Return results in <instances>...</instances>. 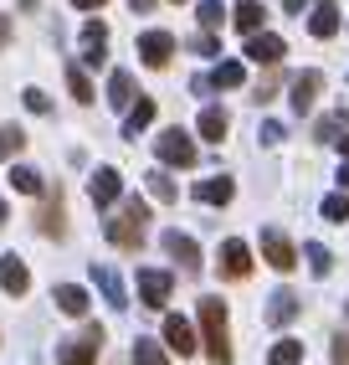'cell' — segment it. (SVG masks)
<instances>
[{"instance_id": "obj_1", "label": "cell", "mask_w": 349, "mask_h": 365, "mask_svg": "<svg viewBox=\"0 0 349 365\" xmlns=\"http://www.w3.org/2000/svg\"><path fill=\"white\" fill-rule=\"evenodd\" d=\"M103 232H108V242H113L118 252H139V247H144V232H149V206H144L139 196H129L118 216H108Z\"/></svg>"}, {"instance_id": "obj_2", "label": "cell", "mask_w": 349, "mask_h": 365, "mask_svg": "<svg viewBox=\"0 0 349 365\" xmlns=\"http://www.w3.org/2000/svg\"><path fill=\"white\" fill-rule=\"evenodd\" d=\"M201 339L211 365H231V334H226V304L221 299H201Z\"/></svg>"}, {"instance_id": "obj_3", "label": "cell", "mask_w": 349, "mask_h": 365, "mask_svg": "<svg viewBox=\"0 0 349 365\" xmlns=\"http://www.w3.org/2000/svg\"><path fill=\"white\" fill-rule=\"evenodd\" d=\"M103 324H88L78 339H67V345H57V365H98V350H103Z\"/></svg>"}, {"instance_id": "obj_4", "label": "cell", "mask_w": 349, "mask_h": 365, "mask_svg": "<svg viewBox=\"0 0 349 365\" xmlns=\"http://www.w3.org/2000/svg\"><path fill=\"white\" fill-rule=\"evenodd\" d=\"M155 155H160L165 165H180V170H190L195 160H201V150H195V139H190L185 129H165V134L155 139Z\"/></svg>"}, {"instance_id": "obj_5", "label": "cell", "mask_w": 349, "mask_h": 365, "mask_svg": "<svg viewBox=\"0 0 349 365\" xmlns=\"http://www.w3.org/2000/svg\"><path fill=\"white\" fill-rule=\"evenodd\" d=\"M221 278H231V283H241L246 273H252V247H246V242L241 237H226V242H221Z\"/></svg>"}, {"instance_id": "obj_6", "label": "cell", "mask_w": 349, "mask_h": 365, "mask_svg": "<svg viewBox=\"0 0 349 365\" xmlns=\"http://www.w3.org/2000/svg\"><path fill=\"white\" fill-rule=\"evenodd\" d=\"M262 262H267V267H278V273H293V267H298L293 242H288L278 227H267V232H262Z\"/></svg>"}, {"instance_id": "obj_7", "label": "cell", "mask_w": 349, "mask_h": 365, "mask_svg": "<svg viewBox=\"0 0 349 365\" xmlns=\"http://www.w3.org/2000/svg\"><path fill=\"white\" fill-rule=\"evenodd\" d=\"M170 288H174L170 273H160V267H139V304L165 309V304H170Z\"/></svg>"}, {"instance_id": "obj_8", "label": "cell", "mask_w": 349, "mask_h": 365, "mask_svg": "<svg viewBox=\"0 0 349 365\" xmlns=\"http://www.w3.org/2000/svg\"><path fill=\"white\" fill-rule=\"evenodd\" d=\"M160 242H165V252L180 262V273H201V247H195V237H185V232H165Z\"/></svg>"}, {"instance_id": "obj_9", "label": "cell", "mask_w": 349, "mask_h": 365, "mask_svg": "<svg viewBox=\"0 0 349 365\" xmlns=\"http://www.w3.org/2000/svg\"><path fill=\"white\" fill-rule=\"evenodd\" d=\"M170 57H174V36L170 31H144L139 36V62L144 67H170Z\"/></svg>"}, {"instance_id": "obj_10", "label": "cell", "mask_w": 349, "mask_h": 365, "mask_svg": "<svg viewBox=\"0 0 349 365\" xmlns=\"http://www.w3.org/2000/svg\"><path fill=\"white\" fill-rule=\"evenodd\" d=\"M283 52H288V41H283V36H272V31H252V36H246V57L262 62V67H278Z\"/></svg>"}, {"instance_id": "obj_11", "label": "cell", "mask_w": 349, "mask_h": 365, "mask_svg": "<svg viewBox=\"0 0 349 365\" xmlns=\"http://www.w3.org/2000/svg\"><path fill=\"white\" fill-rule=\"evenodd\" d=\"M88 196H93V206H113V201L123 196V175H118L113 165H103V170L88 180Z\"/></svg>"}, {"instance_id": "obj_12", "label": "cell", "mask_w": 349, "mask_h": 365, "mask_svg": "<svg viewBox=\"0 0 349 365\" xmlns=\"http://www.w3.org/2000/svg\"><path fill=\"white\" fill-rule=\"evenodd\" d=\"M165 345L174 350V355H195V329H190V319H180V314H165Z\"/></svg>"}, {"instance_id": "obj_13", "label": "cell", "mask_w": 349, "mask_h": 365, "mask_svg": "<svg viewBox=\"0 0 349 365\" xmlns=\"http://www.w3.org/2000/svg\"><path fill=\"white\" fill-rule=\"evenodd\" d=\"M78 46H83V62H103L108 57V26H103V21H88V26L78 31Z\"/></svg>"}, {"instance_id": "obj_14", "label": "cell", "mask_w": 349, "mask_h": 365, "mask_svg": "<svg viewBox=\"0 0 349 365\" xmlns=\"http://www.w3.org/2000/svg\"><path fill=\"white\" fill-rule=\"evenodd\" d=\"M0 288H6L11 299H21V294L31 288V273H26V262H21L16 252H6V257H0Z\"/></svg>"}, {"instance_id": "obj_15", "label": "cell", "mask_w": 349, "mask_h": 365, "mask_svg": "<svg viewBox=\"0 0 349 365\" xmlns=\"http://www.w3.org/2000/svg\"><path fill=\"white\" fill-rule=\"evenodd\" d=\"M318 88H323V72H298L293 78V113H308L313 103H318Z\"/></svg>"}, {"instance_id": "obj_16", "label": "cell", "mask_w": 349, "mask_h": 365, "mask_svg": "<svg viewBox=\"0 0 349 365\" xmlns=\"http://www.w3.org/2000/svg\"><path fill=\"white\" fill-rule=\"evenodd\" d=\"M93 283L103 288L108 309H129V288H123V278L113 273V267H98V262H93Z\"/></svg>"}, {"instance_id": "obj_17", "label": "cell", "mask_w": 349, "mask_h": 365, "mask_svg": "<svg viewBox=\"0 0 349 365\" xmlns=\"http://www.w3.org/2000/svg\"><path fill=\"white\" fill-rule=\"evenodd\" d=\"M231 196H236V180L231 175H211V180L195 185V201H206V206H226Z\"/></svg>"}, {"instance_id": "obj_18", "label": "cell", "mask_w": 349, "mask_h": 365, "mask_svg": "<svg viewBox=\"0 0 349 365\" xmlns=\"http://www.w3.org/2000/svg\"><path fill=\"white\" fill-rule=\"evenodd\" d=\"M57 309L67 314V319H88V288H78V283H57Z\"/></svg>"}, {"instance_id": "obj_19", "label": "cell", "mask_w": 349, "mask_h": 365, "mask_svg": "<svg viewBox=\"0 0 349 365\" xmlns=\"http://www.w3.org/2000/svg\"><path fill=\"white\" fill-rule=\"evenodd\" d=\"M298 309H303V299H298L293 288H278V294H272V304H267V324H293Z\"/></svg>"}, {"instance_id": "obj_20", "label": "cell", "mask_w": 349, "mask_h": 365, "mask_svg": "<svg viewBox=\"0 0 349 365\" xmlns=\"http://www.w3.org/2000/svg\"><path fill=\"white\" fill-rule=\"evenodd\" d=\"M41 237H62L67 222H62V190H46V206H41V222H36Z\"/></svg>"}, {"instance_id": "obj_21", "label": "cell", "mask_w": 349, "mask_h": 365, "mask_svg": "<svg viewBox=\"0 0 349 365\" xmlns=\"http://www.w3.org/2000/svg\"><path fill=\"white\" fill-rule=\"evenodd\" d=\"M149 124H155V98H139V103H129V124H123V134H129V139H139Z\"/></svg>"}, {"instance_id": "obj_22", "label": "cell", "mask_w": 349, "mask_h": 365, "mask_svg": "<svg viewBox=\"0 0 349 365\" xmlns=\"http://www.w3.org/2000/svg\"><path fill=\"white\" fill-rule=\"evenodd\" d=\"M226 124H231V118H226V108H201V139H211V144H221V139H226Z\"/></svg>"}, {"instance_id": "obj_23", "label": "cell", "mask_w": 349, "mask_h": 365, "mask_svg": "<svg viewBox=\"0 0 349 365\" xmlns=\"http://www.w3.org/2000/svg\"><path fill=\"white\" fill-rule=\"evenodd\" d=\"M11 185H16V190H26V196H46L41 170H31V165H11Z\"/></svg>"}, {"instance_id": "obj_24", "label": "cell", "mask_w": 349, "mask_h": 365, "mask_svg": "<svg viewBox=\"0 0 349 365\" xmlns=\"http://www.w3.org/2000/svg\"><path fill=\"white\" fill-rule=\"evenodd\" d=\"M262 21H267V11H262V0H236V26L252 36V31H262Z\"/></svg>"}, {"instance_id": "obj_25", "label": "cell", "mask_w": 349, "mask_h": 365, "mask_svg": "<svg viewBox=\"0 0 349 365\" xmlns=\"http://www.w3.org/2000/svg\"><path fill=\"white\" fill-rule=\"evenodd\" d=\"M21 150H26V129H21V124H0V165L16 160Z\"/></svg>"}, {"instance_id": "obj_26", "label": "cell", "mask_w": 349, "mask_h": 365, "mask_svg": "<svg viewBox=\"0 0 349 365\" xmlns=\"http://www.w3.org/2000/svg\"><path fill=\"white\" fill-rule=\"evenodd\" d=\"M308 31H313V36H318V41H329V36H334V31H339V11H334V6H329V0H323V6H318V11H313V21H308Z\"/></svg>"}, {"instance_id": "obj_27", "label": "cell", "mask_w": 349, "mask_h": 365, "mask_svg": "<svg viewBox=\"0 0 349 365\" xmlns=\"http://www.w3.org/2000/svg\"><path fill=\"white\" fill-rule=\"evenodd\" d=\"M108 103H113V108H129V103H134V78H129L123 67L108 78Z\"/></svg>"}, {"instance_id": "obj_28", "label": "cell", "mask_w": 349, "mask_h": 365, "mask_svg": "<svg viewBox=\"0 0 349 365\" xmlns=\"http://www.w3.org/2000/svg\"><path fill=\"white\" fill-rule=\"evenodd\" d=\"M298 360H303V339H278L267 350V365H298Z\"/></svg>"}, {"instance_id": "obj_29", "label": "cell", "mask_w": 349, "mask_h": 365, "mask_svg": "<svg viewBox=\"0 0 349 365\" xmlns=\"http://www.w3.org/2000/svg\"><path fill=\"white\" fill-rule=\"evenodd\" d=\"M134 365H170V355L160 350V339H134Z\"/></svg>"}, {"instance_id": "obj_30", "label": "cell", "mask_w": 349, "mask_h": 365, "mask_svg": "<svg viewBox=\"0 0 349 365\" xmlns=\"http://www.w3.org/2000/svg\"><path fill=\"white\" fill-rule=\"evenodd\" d=\"M144 185H149V196H155V201H174V196H180V190H174V180L165 175V170H149Z\"/></svg>"}, {"instance_id": "obj_31", "label": "cell", "mask_w": 349, "mask_h": 365, "mask_svg": "<svg viewBox=\"0 0 349 365\" xmlns=\"http://www.w3.org/2000/svg\"><path fill=\"white\" fill-rule=\"evenodd\" d=\"M67 88H72V98H78V103H93V83H88V72L78 62H67Z\"/></svg>"}, {"instance_id": "obj_32", "label": "cell", "mask_w": 349, "mask_h": 365, "mask_svg": "<svg viewBox=\"0 0 349 365\" xmlns=\"http://www.w3.org/2000/svg\"><path fill=\"white\" fill-rule=\"evenodd\" d=\"M308 267H313L318 278H329V273H334V252L323 247V242H308Z\"/></svg>"}, {"instance_id": "obj_33", "label": "cell", "mask_w": 349, "mask_h": 365, "mask_svg": "<svg viewBox=\"0 0 349 365\" xmlns=\"http://www.w3.org/2000/svg\"><path fill=\"white\" fill-rule=\"evenodd\" d=\"M195 16H201L206 31H216L221 21H226V6H221V0H201V6H195Z\"/></svg>"}, {"instance_id": "obj_34", "label": "cell", "mask_w": 349, "mask_h": 365, "mask_svg": "<svg viewBox=\"0 0 349 365\" xmlns=\"http://www.w3.org/2000/svg\"><path fill=\"white\" fill-rule=\"evenodd\" d=\"M241 78H246V67H241V62H221L211 83H216V88H241Z\"/></svg>"}, {"instance_id": "obj_35", "label": "cell", "mask_w": 349, "mask_h": 365, "mask_svg": "<svg viewBox=\"0 0 349 365\" xmlns=\"http://www.w3.org/2000/svg\"><path fill=\"white\" fill-rule=\"evenodd\" d=\"M323 216H329V222H349V196H329L323 201Z\"/></svg>"}, {"instance_id": "obj_36", "label": "cell", "mask_w": 349, "mask_h": 365, "mask_svg": "<svg viewBox=\"0 0 349 365\" xmlns=\"http://www.w3.org/2000/svg\"><path fill=\"white\" fill-rule=\"evenodd\" d=\"M21 98H26V108H31V113H52V98H46L41 88H26Z\"/></svg>"}, {"instance_id": "obj_37", "label": "cell", "mask_w": 349, "mask_h": 365, "mask_svg": "<svg viewBox=\"0 0 349 365\" xmlns=\"http://www.w3.org/2000/svg\"><path fill=\"white\" fill-rule=\"evenodd\" d=\"M190 52H195V57H216L221 46H216V36H211V31H201V36L190 41Z\"/></svg>"}, {"instance_id": "obj_38", "label": "cell", "mask_w": 349, "mask_h": 365, "mask_svg": "<svg viewBox=\"0 0 349 365\" xmlns=\"http://www.w3.org/2000/svg\"><path fill=\"white\" fill-rule=\"evenodd\" d=\"M329 355H334V365H349V334H334V350Z\"/></svg>"}, {"instance_id": "obj_39", "label": "cell", "mask_w": 349, "mask_h": 365, "mask_svg": "<svg viewBox=\"0 0 349 365\" xmlns=\"http://www.w3.org/2000/svg\"><path fill=\"white\" fill-rule=\"evenodd\" d=\"M252 98H257V103H267V98H278V83H272V78H262V83H257V93H252Z\"/></svg>"}, {"instance_id": "obj_40", "label": "cell", "mask_w": 349, "mask_h": 365, "mask_svg": "<svg viewBox=\"0 0 349 365\" xmlns=\"http://www.w3.org/2000/svg\"><path fill=\"white\" fill-rule=\"evenodd\" d=\"M6 46H11V16L0 11V52H6Z\"/></svg>"}, {"instance_id": "obj_41", "label": "cell", "mask_w": 349, "mask_h": 365, "mask_svg": "<svg viewBox=\"0 0 349 365\" xmlns=\"http://www.w3.org/2000/svg\"><path fill=\"white\" fill-rule=\"evenodd\" d=\"M72 6H78V11H103L108 0H72Z\"/></svg>"}, {"instance_id": "obj_42", "label": "cell", "mask_w": 349, "mask_h": 365, "mask_svg": "<svg viewBox=\"0 0 349 365\" xmlns=\"http://www.w3.org/2000/svg\"><path fill=\"white\" fill-rule=\"evenodd\" d=\"M283 6H288V11H303V6H313V0H283Z\"/></svg>"}, {"instance_id": "obj_43", "label": "cell", "mask_w": 349, "mask_h": 365, "mask_svg": "<svg viewBox=\"0 0 349 365\" xmlns=\"http://www.w3.org/2000/svg\"><path fill=\"white\" fill-rule=\"evenodd\" d=\"M129 6H134V11H155V0H129Z\"/></svg>"}, {"instance_id": "obj_44", "label": "cell", "mask_w": 349, "mask_h": 365, "mask_svg": "<svg viewBox=\"0 0 349 365\" xmlns=\"http://www.w3.org/2000/svg\"><path fill=\"white\" fill-rule=\"evenodd\" d=\"M339 155H344V160H349V134H339Z\"/></svg>"}, {"instance_id": "obj_45", "label": "cell", "mask_w": 349, "mask_h": 365, "mask_svg": "<svg viewBox=\"0 0 349 365\" xmlns=\"http://www.w3.org/2000/svg\"><path fill=\"white\" fill-rule=\"evenodd\" d=\"M6 222H11V206H6V201H0V227H6Z\"/></svg>"}, {"instance_id": "obj_46", "label": "cell", "mask_w": 349, "mask_h": 365, "mask_svg": "<svg viewBox=\"0 0 349 365\" xmlns=\"http://www.w3.org/2000/svg\"><path fill=\"white\" fill-rule=\"evenodd\" d=\"M16 6H21V11H36V6H41V0H16Z\"/></svg>"}, {"instance_id": "obj_47", "label": "cell", "mask_w": 349, "mask_h": 365, "mask_svg": "<svg viewBox=\"0 0 349 365\" xmlns=\"http://www.w3.org/2000/svg\"><path fill=\"white\" fill-rule=\"evenodd\" d=\"M339 185H344V190H349V165H344V170H339Z\"/></svg>"}]
</instances>
